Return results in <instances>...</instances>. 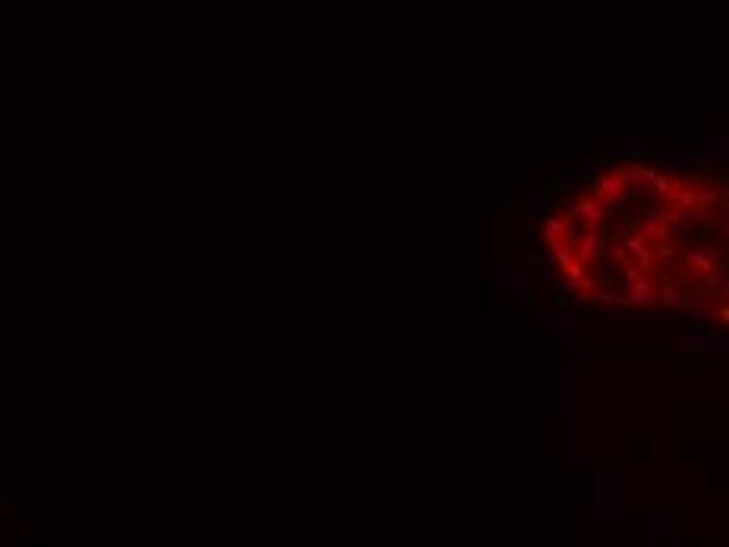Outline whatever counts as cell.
Returning <instances> with one entry per match:
<instances>
[{
  "label": "cell",
  "mask_w": 729,
  "mask_h": 547,
  "mask_svg": "<svg viewBox=\"0 0 729 547\" xmlns=\"http://www.w3.org/2000/svg\"><path fill=\"white\" fill-rule=\"evenodd\" d=\"M711 318L720 324V327H729V290H726V296L720 299V305L714 309V315H711Z\"/></svg>",
  "instance_id": "obj_2"
},
{
  "label": "cell",
  "mask_w": 729,
  "mask_h": 547,
  "mask_svg": "<svg viewBox=\"0 0 729 547\" xmlns=\"http://www.w3.org/2000/svg\"><path fill=\"white\" fill-rule=\"evenodd\" d=\"M541 245L585 305L711 318L729 290V177L607 161L547 208Z\"/></svg>",
  "instance_id": "obj_1"
}]
</instances>
